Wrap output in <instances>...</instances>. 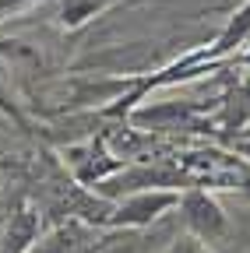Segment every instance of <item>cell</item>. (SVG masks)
I'll list each match as a JSON object with an SVG mask.
<instances>
[{"instance_id":"obj_1","label":"cell","mask_w":250,"mask_h":253,"mask_svg":"<svg viewBox=\"0 0 250 253\" xmlns=\"http://www.w3.org/2000/svg\"><path fill=\"white\" fill-rule=\"evenodd\" d=\"M173 208H180V190L148 186V190H134V194H123L120 201L106 204V214L99 218V225H106V229H145Z\"/></svg>"},{"instance_id":"obj_2","label":"cell","mask_w":250,"mask_h":253,"mask_svg":"<svg viewBox=\"0 0 250 253\" xmlns=\"http://www.w3.org/2000/svg\"><path fill=\"white\" fill-rule=\"evenodd\" d=\"M180 211H183V225L191 236L204 239V243H218L226 232H229V218L226 211L218 208V201L201 186H191L187 194H180Z\"/></svg>"},{"instance_id":"obj_3","label":"cell","mask_w":250,"mask_h":253,"mask_svg":"<svg viewBox=\"0 0 250 253\" xmlns=\"http://www.w3.org/2000/svg\"><path fill=\"white\" fill-rule=\"evenodd\" d=\"M250 39V0L233 14V21L226 25V32L215 39V46H211V53L208 56H222V53H233L236 46H243Z\"/></svg>"},{"instance_id":"obj_4","label":"cell","mask_w":250,"mask_h":253,"mask_svg":"<svg viewBox=\"0 0 250 253\" xmlns=\"http://www.w3.org/2000/svg\"><path fill=\"white\" fill-rule=\"evenodd\" d=\"M166 253H215V250H211V243H204V239H198V236L187 232V236L173 239Z\"/></svg>"},{"instance_id":"obj_5","label":"cell","mask_w":250,"mask_h":253,"mask_svg":"<svg viewBox=\"0 0 250 253\" xmlns=\"http://www.w3.org/2000/svg\"><path fill=\"white\" fill-rule=\"evenodd\" d=\"M25 4H32V0H0V14H7V11H18Z\"/></svg>"},{"instance_id":"obj_6","label":"cell","mask_w":250,"mask_h":253,"mask_svg":"<svg viewBox=\"0 0 250 253\" xmlns=\"http://www.w3.org/2000/svg\"><path fill=\"white\" fill-rule=\"evenodd\" d=\"M236 148H240V151H243V155L250 158V137H243V141H236Z\"/></svg>"}]
</instances>
